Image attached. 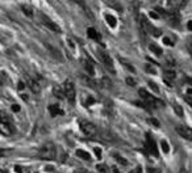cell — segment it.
<instances>
[{"instance_id": "1", "label": "cell", "mask_w": 192, "mask_h": 173, "mask_svg": "<svg viewBox=\"0 0 192 173\" xmlns=\"http://www.w3.org/2000/svg\"><path fill=\"white\" fill-rule=\"evenodd\" d=\"M55 155H57V151L53 143H46V144H43L38 149L40 159H43V160H54Z\"/></svg>"}, {"instance_id": "2", "label": "cell", "mask_w": 192, "mask_h": 173, "mask_svg": "<svg viewBox=\"0 0 192 173\" xmlns=\"http://www.w3.org/2000/svg\"><path fill=\"white\" fill-rule=\"evenodd\" d=\"M63 92H65V97H67V100L71 105L75 104V87H74V83L70 80L65 81L63 85Z\"/></svg>"}, {"instance_id": "3", "label": "cell", "mask_w": 192, "mask_h": 173, "mask_svg": "<svg viewBox=\"0 0 192 173\" xmlns=\"http://www.w3.org/2000/svg\"><path fill=\"white\" fill-rule=\"evenodd\" d=\"M138 95H139V97H141V99L144 100V102L146 104V105H150V106L151 108H154V106H155V104H162L159 100H157L155 99V97H154L153 95H150L149 92H147V91H145V89L144 88H141V89H139V91H138Z\"/></svg>"}, {"instance_id": "4", "label": "cell", "mask_w": 192, "mask_h": 173, "mask_svg": "<svg viewBox=\"0 0 192 173\" xmlns=\"http://www.w3.org/2000/svg\"><path fill=\"white\" fill-rule=\"evenodd\" d=\"M137 21H138V26H139V29H141L142 33H150L153 25L150 24L149 19H147L145 14H138Z\"/></svg>"}, {"instance_id": "5", "label": "cell", "mask_w": 192, "mask_h": 173, "mask_svg": "<svg viewBox=\"0 0 192 173\" xmlns=\"http://www.w3.org/2000/svg\"><path fill=\"white\" fill-rule=\"evenodd\" d=\"M79 127H80V130H82V132L88 135V137L95 135V132H96V126L88 121H84V119L79 121Z\"/></svg>"}, {"instance_id": "6", "label": "cell", "mask_w": 192, "mask_h": 173, "mask_svg": "<svg viewBox=\"0 0 192 173\" xmlns=\"http://www.w3.org/2000/svg\"><path fill=\"white\" fill-rule=\"evenodd\" d=\"M99 58H100L101 63L104 64V66L107 67V68H108L110 72L116 73V71H115V67H113V61H112V58L109 57L108 52H105V51H99Z\"/></svg>"}, {"instance_id": "7", "label": "cell", "mask_w": 192, "mask_h": 173, "mask_svg": "<svg viewBox=\"0 0 192 173\" xmlns=\"http://www.w3.org/2000/svg\"><path fill=\"white\" fill-rule=\"evenodd\" d=\"M41 22L49 29V30L54 32V33H61V28H59V25H57L54 21H51L49 17L45 16V14H42V16H41Z\"/></svg>"}, {"instance_id": "8", "label": "cell", "mask_w": 192, "mask_h": 173, "mask_svg": "<svg viewBox=\"0 0 192 173\" xmlns=\"http://www.w3.org/2000/svg\"><path fill=\"white\" fill-rule=\"evenodd\" d=\"M145 148H146V152H149V154L154 155L155 157H158V149H157V146H155V142L153 140V138L150 137V134L146 135V144H145Z\"/></svg>"}, {"instance_id": "9", "label": "cell", "mask_w": 192, "mask_h": 173, "mask_svg": "<svg viewBox=\"0 0 192 173\" xmlns=\"http://www.w3.org/2000/svg\"><path fill=\"white\" fill-rule=\"evenodd\" d=\"M176 132H178L182 138L187 139V140H191L192 139V131L188 126H184V125H178L176 126Z\"/></svg>"}, {"instance_id": "10", "label": "cell", "mask_w": 192, "mask_h": 173, "mask_svg": "<svg viewBox=\"0 0 192 173\" xmlns=\"http://www.w3.org/2000/svg\"><path fill=\"white\" fill-rule=\"evenodd\" d=\"M175 78H176V73L174 70H166L163 73V80L167 83L168 87H171V83L175 80Z\"/></svg>"}, {"instance_id": "11", "label": "cell", "mask_w": 192, "mask_h": 173, "mask_svg": "<svg viewBox=\"0 0 192 173\" xmlns=\"http://www.w3.org/2000/svg\"><path fill=\"white\" fill-rule=\"evenodd\" d=\"M187 3H188V0H168L170 7H171V8H174L175 11L183 8V7L186 5Z\"/></svg>"}, {"instance_id": "12", "label": "cell", "mask_w": 192, "mask_h": 173, "mask_svg": "<svg viewBox=\"0 0 192 173\" xmlns=\"http://www.w3.org/2000/svg\"><path fill=\"white\" fill-rule=\"evenodd\" d=\"M49 111H50V114L53 116V117H57V116H62L63 114V110L59 108V105H50L49 106Z\"/></svg>"}, {"instance_id": "13", "label": "cell", "mask_w": 192, "mask_h": 173, "mask_svg": "<svg viewBox=\"0 0 192 173\" xmlns=\"http://www.w3.org/2000/svg\"><path fill=\"white\" fill-rule=\"evenodd\" d=\"M87 35L90 37L91 40H95V41H101V37H100L99 32L96 30V29H93V28H88V29H87Z\"/></svg>"}, {"instance_id": "14", "label": "cell", "mask_w": 192, "mask_h": 173, "mask_svg": "<svg viewBox=\"0 0 192 173\" xmlns=\"http://www.w3.org/2000/svg\"><path fill=\"white\" fill-rule=\"evenodd\" d=\"M28 87L32 89L33 92H40V84L38 81H37L36 79H32V78H28Z\"/></svg>"}, {"instance_id": "15", "label": "cell", "mask_w": 192, "mask_h": 173, "mask_svg": "<svg viewBox=\"0 0 192 173\" xmlns=\"http://www.w3.org/2000/svg\"><path fill=\"white\" fill-rule=\"evenodd\" d=\"M53 93H54V96L57 97V99H59V100H62L63 97H65L63 88H61V87H54V89H53Z\"/></svg>"}, {"instance_id": "16", "label": "cell", "mask_w": 192, "mask_h": 173, "mask_svg": "<svg viewBox=\"0 0 192 173\" xmlns=\"http://www.w3.org/2000/svg\"><path fill=\"white\" fill-rule=\"evenodd\" d=\"M105 20H107V22H108V25H109L110 28H115V26L117 25V21H116V17H115V16H112V14H105Z\"/></svg>"}, {"instance_id": "17", "label": "cell", "mask_w": 192, "mask_h": 173, "mask_svg": "<svg viewBox=\"0 0 192 173\" xmlns=\"http://www.w3.org/2000/svg\"><path fill=\"white\" fill-rule=\"evenodd\" d=\"M149 49H150V51H153L154 54L158 55V57H161V55H162V52H163V51H162V49L158 46V45H155V43H151L150 46H149Z\"/></svg>"}, {"instance_id": "18", "label": "cell", "mask_w": 192, "mask_h": 173, "mask_svg": "<svg viewBox=\"0 0 192 173\" xmlns=\"http://www.w3.org/2000/svg\"><path fill=\"white\" fill-rule=\"evenodd\" d=\"M76 156L80 157V159H83V160H90L91 159V155L88 154V152H86V151H83V149H78V151H76Z\"/></svg>"}, {"instance_id": "19", "label": "cell", "mask_w": 192, "mask_h": 173, "mask_svg": "<svg viewBox=\"0 0 192 173\" xmlns=\"http://www.w3.org/2000/svg\"><path fill=\"white\" fill-rule=\"evenodd\" d=\"M84 67H86V70H87V72L90 73V75H93L95 73V70H93V66H92V62H90V61H87L86 63H84Z\"/></svg>"}, {"instance_id": "20", "label": "cell", "mask_w": 192, "mask_h": 173, "mask_svg": "<svg viewBox=\"0 0 192 173\" xmlns=\"http://www.w3.org/2000/svg\"><path fill=\"white\" fill-rule=\"evenodd\" d=\"M174 110H175V113H176V116H179V117H183L184 111H183V108L180 106L179 104H175V105H174Z\"/></svg>"}, {"instance_id": "21", "label": "cell", "mask_w": 192, "mask_h": 173, "mask_svg": "<svg viewBox=\"0 0 192 173\" xmlns=\"http://www.w3.org/2000/svg\"><path fill=\"white\" fill-rule=\"evenodd\" d=\"M21 9H23V12L26 14V16H29V17H32V16H33V11H32L31 7H28V5H23V7H21Z\"/></svg>"}, {"instance_id": "22", "label": "cell", "mask_w": 192, "mask_h": 173, "mask_svg": "<svg viewBox=\"0 0 192 173\" xmlns=\"http://www.w3.org/2000/svg\"><path fill=\"white\" fill-rule=\"evenodd\" d=\"M184 99H186L188 105H192V92H191V88L187 89V93H186V96H184Z\"/></svg>"}, {"instance_id": "23", "label": "cell", "mask_w": 192, "mask_h": 173, "mask_svg": "<svg viewBox=\"0 0 192 173\" xmlns=\"http://www.w3.org/2000/svg\"><path fill=\"white\" fill-rule=\"evenodd\" d=\"M166 66L168 67V68H172V67L176 66V61H175V59H172V58H167L166 59Z\"/></svg>"}, {"instance_id": "24", "label": "cell", "mask_w": 192, "mask_h": 173, "mask_svg": "<svg viewBox=\"0 0 192 173\" xmlns=\"http://www.w3.org/2000/svg\"><path fill=\"white\" fill-rule=\"evenodd\" d=\"M96 168H98L99 172H103V173H108V172H109V169L107 168V165H104V164H99V165H96Z\"/></svg>"}, {"instance_id": "25", "label": "cell", "mask_w": 192, "mask_h": 173, "mask_svg": "<svg viewBox=\"0 0 192 173\" xmlns=\"http://www.w3.org/2000/svg\"><path fill=\"white\" fill-rule=\"evenodd\" d=\"M161 146H162V151H163L165 154H167V152L170 151V147H168V143H167V142H165V140H162V143H161Z\"/></svg>"}, {"instance_id": "26", "label": "cell", "mask_w": 192, "mask_h": 173, "mask_svg": "<svg viewBox=\"0 0 192 173\" xmlns=\"http://www.w3.org/2000/svg\"><path fill=\"white\" fill-rule=\"evenodd\" d=\"M150 34L154 35V37H159L162 33H161V30H159L158 28H154V26H153V28H151V30H150Z\"/></svg>"}, {"instance_id": "27", "label": "cell", "mask_w": 192, "mask_h": 173, "mask_svg": "<svg viewBox=\"0 0 192 173\" xmlns=\"http://www.w3.org/2000/svg\"><path fill=\"white\" fill-rule=\"evenodd\" d=\"M115 157H116V160H117V161H119L120 164H124V165H127V164H128V161H127V160H125V159H124V157H121L120 155H115Z\"/></svg>"}, {"instance_id": "28", "label": "cell", "mask_w": 192, "mask_h": 173, "mask_svg": "<svg viewBox=\"0 0 192 173\" xmlns=\"http://www.w3.org/2000/svg\"><path fill=\"white\" fill-rule=\"evenodd\" d=\"M149 85H150V88H151V89H153V91L155 92V93H158V92H159V88L157 87V84H155V83H153V81H149Z\"/></svg>"}, {"instance_id": "29", "label": "cell", "mask_w": 192, "mask_h": 173, "mask_svg": "<svg viewBox=\"0 0 192 173\" xmlns=\"http://www.w3.org/2000/svg\"><path fill=\"white\" fill-rule=\"evenodd\" d=\"M95 155H96V159H101V149L100 148H95Z\"/></svg>"}, {"instance_id": "30", "label": "cell", "mask_w": 192, "mask_h": 173, "mask_svg": "<svg viewBox=\"0 0 192 173\" xmlns=\"http://www.w3.org/2000/svg\"><path fill=\"white\" fill-rule=\"evenodd\" d=\"M163 42L167 45V46H174V42L170 38H167V37H165V38H163Z\"/></svg>"}, {"instance_id": "31", "label": "cell", "mask_w": 192, "mask_h": 173, "mask_svg": "<svg viewBox=\"0 0 192 173\" xmlns=\"http://www.w3.org/2000/svg\"><path fill=\"white\" fill-rule=\"evenodd\" d=\"M146 71L149 72V73H154V75H155V70H154L150 64H147V66H146Z\"/></svg>"}, {"instance_id": "32", "label": "cell", "mask_w": 192, "mask_h": 173, "mask_svg": "<svg viewBox=\"0 0 192 173\" xmlns=\"http://www.w3.org/2000/svg\"><path fill=\"white\" fill-rule=\"evenodd\" d=\"M127 83H128V85H130V87H134V85H136V81L133 80L132 78H128V79H127Z\"/></svg>"}, {"instance_id": "33", "label": "cell", "mask_w": 192, "mask_h": 173, "mask_svg": "<svg viewBox=\"0 0 192 173\" xmlns=\"http://www.w3.org/2000/svg\"><path fill=\"white\" fill-rule=\"evenodd\" d=\"M130 173H142V168L138 165V167H137V168H134V169H133Z\"/></svg>"}, {"instance_id": "34", "label": "cell", "mask_w": 192, "mask_h": 173, "mask_svg": "<svg viewBox=\"0 0 192 173\" xmlns=\"http://www.w3.org/2000/svg\"><path fill=\"white\" fill-rule=\"evenodd\" d=\"M150 122H151L153 125H155V127H159V122L157 121L155 118H151V119H150Z\"/></svg>"}, {"instance_id": "35", "label": "cell", "mask_w": 192, "mask_h": 173, "mask_svg": "<svg viewBox=\"0 0 192 173\" xmlns=\"http://www.w3.org/2000/svg\"><path fill=\"white\" fill-rule=\"evenodd\" d=\"M12 110L13 111H20V106L19 105H12Z\"/></svg>"}, {"instance_id": "36", "label": "cell", "mask_w": 192, "mask_h": 173, "mask_svg": "<svg viewBox=\"0 0 192 173\" xmlns=\"http://www.w3.org/2000/svg\"><path fill=\"white\" fill-rule=\"evenodd\" d=\"M150 16L154 17V19H158V17H159V13H157V12H151V13H150Z\"/></svg>"}, {"instance_id": "37", "label": "cell", "mask_w": 192, "mask_h": 173, "mask_svg": "<svg viewBox=\"0 0 192 173\" xmlns=\"http://www.w3.org/2000/svg\"><path fill=\"white\" fill-rule=\"evenodd\" d=\"M17 88H19L20 91H21V89H24V88H25V84H24L23 81H20V83H19V87H17Z\"/></svg>"}, {"instance_id": "38", "label": "cell", "mask_w": 192, "mask_h": 173, "mask_svg": "<svg viewBox=\"0 0 192 173\" xmlns=\"http://www.w3.org/2000/svg\"><path fill=\"white\" fill-rule=\"evenodd\" d=\"M4 118H7V117L4 116V113H3L2 110H0V122H2V121H3V119H4Z\"/></svg>"}, {"instance_id": "39", "label": "cell", "mask_w": 192, "mask_h": 173, "mask_svg": "<svg viewBox=\"0 0 192 173\" xmlns=\"http://www.w3.org/2000/svg\"><path fill=\"white\" fill-rule=\"evenodd\" d=\"M4 155H5V149H0V159H2Z\"/></svg>"}, {"instance_id": "40", "label": "cell", "mask_w": 192, "mask_h": 173, "mask_svg": "<svg viewBox=\"0 0 192 173\" xmlns=\"http://www.w3.org/2000/svg\"><path fill=\"white\" fill-rule=\"evenodd\" d=\"M93 102H95L93 99H88V100H87V105H88V104H93Z\"/></svg>"}, {"instance_id": "41", "label": "cell", "mask_w": 192, "mask_h": 173, "mask_svg": "<svg viewBox=\"0 0 192 173\" xmlns=\"http://www.w3.org/2000/svg\"><path fill=\"white\" fill-rule=\"evenodd\" d=\"M14 170H16V172H19V173H21V169H20V167H14Z\"/></svg>"}, {"instance_id": "42", "label": "cell", "mask_w": 192, "mask_h": 173, "mask_svg": "<svg viewBox=\"0 0 192 173\" xmlns=\"http://www.w3.org/2000/svg\"><path fill=\"white\" fill-rule=\"evenodd\" d=\"M188 29H192V22L188 21Z\"/></svg>"}, {"instance_id": "43", "label": "cell", "mask_w": 192, "mask_h": 173, "mask_svg": "<svg viewBox=\"0 0 192 173\" xmlns=\"http://www.w3.org/2000/svg\"><path fill=\"white\" fill-rule=\"evenodd\" d=\"M180 173H189V172H187L186 169H182V172H180Z\"/></svg>"}, {"instance_id": "44", "label": "cell", "mask_w": 192, "mask_h": 173, "mask_svg": "<svg viewBox=\"0 0 192 173\" xmlns=\"http://www.w3.org/2000/svg\"><path fill=\"white\" fill-rule=\"evenodd\" d=\"M113 172H115V173H120V172H119V170H117V169H116V168H115V169H113Z\"/></svg>"}, {"instance_id": "45", "label": "cell", "mask_w": 192, "mask_h": 173, "mask_svg": "<svg viewBox=\"0 0 192 173\" xmlns=\"http://www.w3.org/2000/svg\"><path fill=\"white\" fill-rule=\"evenodd\" d=\"M74 173H87V172H83V170H82V172H79V170H78V172H74Z\"/></svg>"}, {"instance_id": "46", "label": "cell", "mask_w": 192, "mask_h": 173, "mask_svg": "<svg viewBox=\"0 0 192 173\" xmlns=\"http://www.w3.org/2000/svg\"><path fill=\"white\" fill-rule=\"evenodd\" d=\"M0 173H3V170H2V169H0Z\"/></svg>"}]
</instances>
